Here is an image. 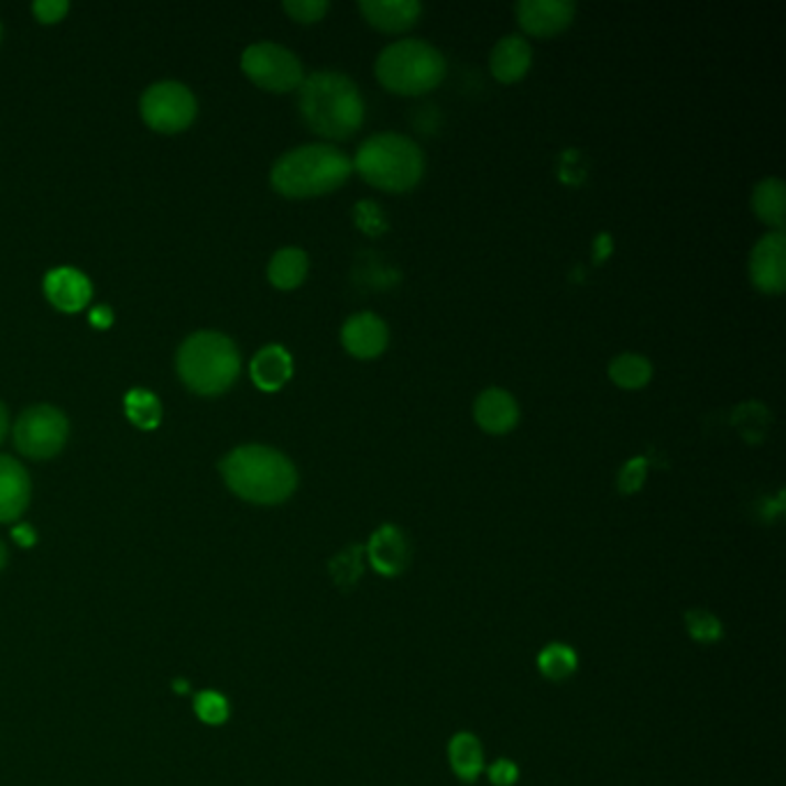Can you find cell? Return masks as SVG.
I'll list each match as a JSON object with an SVG mask.
<instances>
[{
    "mask_svg": "<svg viewBox=\"0 0 786 786\" xmlns=\"http://www.w3.org/2000/svg\"><path fill=\"white\" fill-rule=\"evenodd\" d=\"M250 374H252V381L256 383V387H261L265 392H275V390L284 387V383L291 379L293 360L284 347L270 343V347H263L254 356V360L250 364Z\"/></svg>",
    "mask_w": 786,
    "mask_h": 786,
    "instance_id": "19",
    "label": "cell"
},
{
    "mask_svg": "<svg viewBox=\"0 0 786 786\" xmlns=\"http://www.w3.org/2000/svg\"><path fill=\"white\" fill-rule=\"evenodd\" d=\"M646 471H648L646 459H642V457L630 459L623 466V471L619 473V489L623 491V494H634V491L642 489L644 480H646Z\"/></svg>",
    "mask_w": 786,
    "mask_h": 786,
    "instance_id": "30",
    "label": "cell"
},
{
    "mask_svg": "<svg viewBox=\"0 0 786 786\" xmlns=\"http://www.w3.org/2000/svg\"><path fill=\"white\" fill-rule=\"evenodd\" d=\"M309 270V259L298 248L280 250L268 265V280L282 291H291L305 282Z\"/></svg>",
    "mask_w": 786,
    "mask_h": 786,
    "instance_id": "21",
    "label": "cell"
},
{
    "mask_svg": "<svg viewBox=\"0 0 786 786\" xmlns=\"http://www.w3.org/2000/svg\"><path fill=\"white\" fill-rule=\"evenodd\" d=\"M685 625H687V632H690V636L695 638V642H701V644H712V642H718V638L722 636L720 621L706 609L687 611L685 613Z\"/></svg>",
    "mask_w": 786,
    "mask_h": 786,
    "instance_id": "27",
    "label": "cell"
},
{
    "mask_svg": "<svg viewBox=\"0 0 786 786\" xmlns=\"http://www.w3.org/2000/svg\"><path fill=\"white\" fill-rule=\"evenodd\" d=\"M219 469L236 496L259 505H277L298 487L296 466L268 446L236 448L222 459Z\"/></svg>",
    "mask_w": 786,
    "mask_h": 786,
    "instance_id": "2",
    "label": "cell"
},
{
    "mask_svg": "<svg viewBox=\"0 0 786 786\" xmlns=\"http://www.w3.org/2000/svg\"><path fill=\"white\" fill-rule=\"evenodd\" d=\"M473 417L487 434H507L520 423V404L507 390L487 387L473 404Z\"/></svg>",
    "mask_w": 786,
    "mask_h": 786,
    "instance_id": "14",
    "label": "cell"
},
{
    "mask_svg": "<svg viewBox=\"0 0 786 786\" xmlns=\"http://www.w3.org/2000/svg\"><path fill=\"white\" fill-rule=\"evenodd\" d=\"M367 556H370L376 572H381L385 577H395V575L404 572V568L408 565V558H411L408 539L395 526H381L372 535L370 545H367Z\"/></svg>",
    "mask_w": 786,
    "mask_h": 786,
    "instance_id": "18",
    "label": "cell"
},
{
    "mask_svg": "<svg viewBox=\"0 0 786 786\" xmlns=\"http://www.w3.org/2000/svg\"><path fill=\"white\" fill-rule=\"evenodd\" d=\"M446 58L425 40H397L376 56L374 72L383 88L397 95H423L446 79Z\"/></svg>",
    "mask_w": 786,
    "mask_h": 786,
    "instance_id": "5",
    "label": "cell"
},
{
    "mask_svg": "<svg viewBox=\"0 0 786 786\" xmlns=\"http://www.w3.org/2000/svg\"><path fill=\"white\" fill-rule=\"evenodd\" d=\"M194 710L206 724H222L229 718V701L212 690L201 692L194 701Z\"/></svg>",
    "mask_w": 786,
    "mask_h": 786,
    "instance_id": "28",
    "label": "cell"
},
{
    "mask_svg": "<svg viewBox=\"0 0 786 786\" xmlns=\"http://www.w3.org/2000/svg\"><path fill=\"white\" fill-rule=\"evenodd\" d=\"M577 6L572 0H520L514 6L520 26L533 37H554L570 26Z\"/></svg>",
    "mask_w": 786,
    "mask_h": 786,
    "instance_id": "11",
    "label": "cell"
},
{
    "mask_svg": "<svg viewBox=\"0 0 786 786\" xmlns=\"http://www.w3.org/2000/svg\"><path fill=\"white\" fill-rule=\"evenodd\" d=\"M537 667L547 678L552 680H563L577 669V655L570 646L563 644H552L547 646L537 657Z\"/></svg>",
    "mask_w": 786,
    "mask_h": 786,
    "instance_id": "25",
    "label": "cell"
},
{
    "mask_svg": "<svg viewBox=\"0 0 786 786\" xmlns=\"http://www.w3.org/2000/svg\"><path fill=\"white\" fill-rule=\"evenodd\" d=\"M176 690H178V692L183 695L185 690H189V685H187V683H181V680H178V683H176Z\"/></svg>",
    "mask_w": 786,
    "mask_h": 786,
    "instance_id": "37",
    "label": "cell"
},
{
    "mask_svg": "<svg viewBox=\"0 0 786 786\" xmlns=\"http://www.w3.org/2000/svg\"><path fill=\"white\" fill-rule=\"evenodd\" d=\"M29 499L31 480L26 469L17 459L0 455V522L10 524L19 520L29 505Z\"/></svg>",
    "mask_w": 786,
    "mask_h": 786,
    "instance_id": "17",
    "label": "cell"
},
{
    "mask_svg": "<svg viewBox=\"0 0 786 786\" xmlns=\"http://www.w3.org/2000/svg\"><path fill=\"white\" fill-rule=\"evenodd\" d=\"M90 324L97 326V328H109L113 324V312L107 307V305H100V307H95L90 312Z\"/></svg>",
    "mask_w": 786,
    "mask_h": 786,
    "instance_id": "33",
    "label": "cell"
},
{
    "mask_svg": "<svg viewBox=\"0 0 786 786\" xmlns=\"http://www.w3.org/2000/svg\"><path fill=\"white\" fill-rule=\"evenodd\" d=\"M0 42H3V26H0Z\"/></svg>",
    "mask_w": 786,
    "mask_h": 786,
    "instance_id": "38",
    "label": "cell"
},
{
    "mask_svg": "<svg viewBox=\"0 0 786 786\" xmlns=\"http://www.w3.org/2000/svg\"><path fill=\"white\" fill-rule=\"evenodd\" d=\"M178 374L183 383L199 395H222L240 374V353L236 343L219 332H196L178 351Z\"/></svg>",
    "mask_w": 786,
    "mask_h": 786,
    "instance_id": "6",
    "label": "cell"
},
{
    "mask_svg": "<svg viewBox=\"0 0 786 786\" xmlns=\"http://www.w3.org/2000/svg\"><path fill=\"white\" fill-rule=\"evenodd\" d=\"M330 10L328 0H286L284 12L298 23H316Z\"/></svg>",
    "mask_w": 786,
    "mask_h": 786,
    "instance_id": "29",
    "label": "cell"
},
{
    "mask_svg": "<svg viewBox=\"0 0 786 786\" xmlns=\"http://www.w3.org/2000/svg\"><path fill=\"white\" fill-rule=\"evenodd\" d=\"M141 116L151 130L176 134L192 125L196 116V100L187 86L178 81H162L143 92Z\"/></svg>",
    "mask_w": 786,
    "mask_h": 786,
    "instance_id": "9",
    "label": "cell"
},
{
    "mask_svg": "<svg viewBox=\"0 0 786 786\" xmlns=\"http://www.w3.org/2000/svg\"><path fill=\"white\" fill-rule=\"evenodd\" d=\"M298 109L305 125L330 141L353 137L364 120V100L358 86L335 69L305 77L298 88Z\"/></svg>",
    "mask_w": 786,
    "mask_h": 786,
    "instance_id": "1",
    "label": "cell"
},
{
    "mask_svg": "<svg viewBox=\"0 0 786 786\" xmlns=\"http://www.w3.org/2000/svg\"><path fill=\"white\" fill-rule=\"evenodd\" d=\"M752 210L761 222L784 231L786 227V187L782 178H764L752 192Z\"/></svg>",
    "mask_w": 786,
    "mask_h": 786,
    "instance_id": "20",
    "label": "cell"
},
{
    "mask_svg": "<svg viewBox=\"0 0 786 786\" xmlns=\"http://www.w3.org/2000/svg\"><path fill=\"white\" fill-rule=\"evenodd\" d=\"M489 779L496 786H512L520 779L517 764H514V761H510V758L494 761V764H491V768H489Z\"/></svg>",
    "mask_w": 786,
    "mask_h": 786,
    "instance_id": "32",
    "label": "cell"
},
{
    "mask_svg": "<svg viewBox=\"0 0 786 786\" xmlns=\"http://www.w3.org/2000/svg\"><path fill=\"white\" fill-rule=\"evenodd\" d=\"M450 766L452 771L463 779L473 782L484 768V754L480 747V741L471 733H457L450 741Z\"/></svg>",
    "mask_w": 786,
    "mask_h": 786,
    "instance_id": "23",
    "label": "cell"
},
{
    "mask_svg": "<svg viewBox=\"0 0 786 786\" xmlns=\"http://www.w3.org/2000/svg\"><path fill=\"white\" fill-rule=\"evenodd\" d=\"M533 63V48L526 37L512 33L501 37L489 54V69L499 81L514 84L524 79Z\"/></svg>",
    "mask_w": 786,
    "mask_h": 786,
    "instance_id": "16",
    "label": "cell"
},
{
    "mask_svg": "<svg viewBox=\"0 0 786 786\" xmlns=\"http://www.w3.org/2000/svg\"><path fill=\"white\" fill-rule=\"evenodd\" d=\"M387 326L374 312H358L341 326V343L353 358L372 360L387 349Z\"/></svg>",
    "mask_w": 786,
    "mask_h": 786,
    "instance_id": "12",
    "label": "cell"
},
{
    "mask_svg": "<svg viewBox=\"0 0 786 786\" xmlns=\"http://www.w3.org/2000/svg\"><path fill=\"white\" fill-rule=\"evenodd\" d=\"M6 560H8V552H6V545L0 543V570L6 568Z\"/></svg>",
    "mask_w": 786,
    "mask_h": 786,
    "instance_id": "36",
    "label": "cell"
},
{
    "mask_svg": "<svg viewBox=\"0 0 786 786\" xmlns=\"http://www.w3.org/2000/svg\"><path fill=\"white\" fill-rule=\"evenodd\" d=\"M362 554L364 549L356 545L349 547L347 552H341L337 558H332L330 575L341 591H351V588L358 586L362 577Z\"/></svg>",
    "mask_w": 786,
    "mask_h": 786,
    "instance_id": "26",
    "label": "cell"
},
{
    "mask_svg": "<svg viewBox=\"0 0 786 786\" xmlns=\"http://www.w3.org/2000/svg\"><path fill=\"white\" fill-rule=\"evenodd\" d=\"M12 537L17 539V543L21 547H33L35 545V531L29 526V524H21L12 531Z\"/></svg>",
    "mask_w": 786,
    "mask_h": 786,
    "instance_id": "34",
    "label": "cell"
},
{
    "mask_svg": "<svg viewBox=\"0 0 786 786\" xmlns=\"http://www.w3.org/2000/svg\"><path fill=\"white\" fill-rule=\"evenodd\" d=\"M609 379L623 390H642L653 379V364L638 353H621L609 362Z\"/></svg>",
    "mask_w": 786,
    "mask_h": 786,
    "instance_id": "22",
    "label": "cell"
},
{
    "mask_svg": "<svg viewBox=\"0 0 786 786\" xmlns=\"http://www.w3.org/2000/svg\"><path fill=\"white\" fill-rule=\"evenodd\" d=\"M125 413L139 429H155L162 421V404L153 392L132 390L125 397Z\"/></svg>",
    "mask_w": 786,
    "mask_h": 786,
    "instance_id": "24",
    "label": "cell"
},
{
    "mask_svg": "<svg viewBox=\"0 0 786 786\" xmlns=\"http://www.w3.org/2000/svg\"><path fill=\"white\" fill-rule=\"evenodd\" d=\"M358 10L383 33H406L423 17V3L417 0H360Z\"/></svg>",
    "mask_w": 786,
    "mask_h": 786,
    "instance_id": "15",
    "label": "cell"
},
{
    "mask_svg": "<svg viewBox=\"0 0 786 786\" xmlns=\"http://www.w3.org/2000/svg\"><path fill=\"white\" fill-rule=\"evenodd\" d=\"M67 434V417L54 406L40 404L19 415L14 425V444L21 455L31 459H48L63 450Z\"/></svg>",
    "mask_w": 786,
    "mask_h": 786,
    "instance_id": "8",
    "label": "cell"
},
{
    "mask_svg": "<svg viewBox=\"0 0 786 786\" xmlns=\"http://www.w3.org/2000/svg\"><path fill=\"white\" fill-rule=\"evenodd\" d=\"M351 174L353 160L347 153L330 143H309L282 155L270 171V183L288 199H307L341 187Z\"/></svg>",
    "mask_w": 786,
    "mask_h": 786,
    "instance_id": "3",
    "label": "cell"
},
{
    "mask_svg": "<svg viewBox=\"0 0 786 786\" xmlns=\"http://www.w3.org/2000/svg\"><path fill=\"white\" fill-rule=\"evenodd\" d=\"M750 280L768 296H777L786 288V236L771 231L758 238L750 254Z\"/></svg>",
    "mask_w": 786,
    "mask_h": 786,
    "instance_id": "10",
    "label": "cell"
},
{
    "mask_svg": "<svg viewBox=\"0 0 786 786\" xmlns=\"http://www.w3.org/2000/svg\"><path fill=\"white\" fill-rule=\"evenodd\" d=\"M67 10H69L67 0H37V3L33 6V12H35L37 21H42V23H56V21L65 19Z\"/></svg>",
    "mask_w": 786,
    "mask_h": 786,
    "instance_id": "31",
    "label": "cell"
},
{
    "mask_svg": "<svg viewBox=\"0 0 786 786\" xmlns=\"http://www.w3.org/2000/svg\"><path fill=\"white\" fill-rule=\"evenodd\" d=\"M242 72L259 88L270 92H288L305 81L303 63L282 44L259 42L244 48Z\"/></svg>",
    "mask_w": 786,
    "mask_h": 786,
    "instance_id": "7",
    "label": "cell"
},
{
    "mask_svg": "<svg viewBox=\"0 0 786 786\" xmlns=\"http://www.w3.org/2000/svg\"><path fill=\"white\" fill-rule=\"evenodd\" d=\"M44 293L48 303L65 314L81 312L92 296L88 277L77 268H56L44 277Z\"/></svg>",
    "mask_w": 786,
    "mask_h": 786,
    "instance_id": "13",
    "label": "cell"
},
{
    "mask_svg": "<svg viewBox=\"0 0 786 786\" xmlns=\"http://www.w3.org/2000/svg\"><path fill=\"white\" fill-rule=\"evenodd\" d=\"M6 432H8V411L3 404H0V440H3Z\"/></svg>",
    "mask_w": 786,
    "mask_h": 786,
    "instance_id": "35",
    "label": "cell"
},
{
    "mask_svg": "<svg viewBox=\"0 0 786 786\" xmlns=\"http://www.w3.org/2000/svg\"><path fill=\"white\" fill-rule=\"evenodd\" d=\"M353 168L383 192H408L423 181L425 153L413 139L397 132L372 134L360 143Z\"/></svg>",
    "mask_w": 786,
    "mask_h": 786,
    "instance_id": "4",
    "label": "cell"
}]
</instances>
